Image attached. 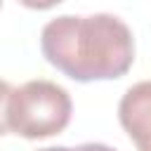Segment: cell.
<instances>
[{"instance_id": "obj_1", "label": "cell", "mask_w": 151, "mask_h": 151, "mask_svg": "<svg viewBox=\"0 0 151 151\" xmlns=\"http://www.w3.org/2000/svg\"><path fill=\"white\" fill-rule=\"evenodd\" d=\"M40 50L57 71L78 83L120 78L134 61L132 31L104 12L50 19L40 33Z\"/></svg>"}, {"instance_id": "obj_2", "label": "cell", "mask_w": 151, "mask_h": 151, "mask_svg": "<svg viewBox=\"0 0 151 151\" xmlns=\"http://www.w3.org/2000/svg\"><path fill=\"white\" fill-rule=\"evenodd\" d=\"M71 97L52 80H28L24 85H5L2 94V130L42 139L59 134L71 120Z\"/></svg>"}, {"instance_id": "obj_3", "label": "cell", "mask_w": 151, "mask_h": 151, "mask_svg": "<svg viewBox=\"0 0 151 151\" xmlns=\"http://www.w3.org/2000/svg\"><path fill=\"white\" fill-rule=\"evenodd\" d=\"M118 118L137 151H151V80H142L123 94Z\"/></svg>"}, {"instance_id": "obj_4", "label": "cell", "mask_w": 151, "mask_h": 151, "mask_svg": "<svg viewBox=\"0 0 151 151\" xmlns=\"http://www.w3.org/2000/svg\"><path fill=\"white\" fill-rule=\"evenodd\" d=\"M71 151H116V149H111L106 144H99V142H90V144H80V146L71 149Z\"/></svg>"}, {"instance_id": "obj_5", "label": "cell", "mask_w": 151, "mask_h": 151, "mask_svg": "<svg viewBox=\"0 0 151 151\" xmlns=\"http://www.w3.org/2000/svg\"><path fill=\"white\" fill-rule=\"evenodd\" d=\"M38 151H71L68 146H47V149H38Z\"/></svg>"}]
</instances>
